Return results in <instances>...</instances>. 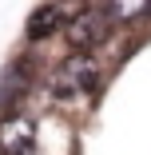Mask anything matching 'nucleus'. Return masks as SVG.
I'll use <instances>...</instances> for the list:
<instances>
[{"label": "nucleus", "instance_id": "obj_5", "mask_svg": "<svg viewBox=\"0 0 151 155\" xmlns=\"http://www.w3.org/2000/svg\"><path fill=\"white\" fill-rule=\"evenodd\" d=\"M147 16H151V12H147Z\"/></svg>", "mask_w": 151, "mask_h": 155}, {"label": "nucleus", "instance_id": "obj_1", "mask_svg": "<svg viewBox=\"0 0 151 155\" xmlns=\"http://www.w3.org/2000/svg\"><path fill=\"white\" fill-rule=\"evenodd\" d=\"M100 76H103V68H100V60L92 52H72L64 64L52 72L48 87H52V96H60V100H80V96H96Z\"/></svg>", "mask_w": 151, "mask_h": 155}, {"label": "nucleus", "instance_id": "obj_4", "mask_svg": "<svg viewBox=\"0 0 151 155\" xmlns=\"http://www.w3.org/2000/svg\"><path fill=\"white\" fill-rule=\"evenodd\" d=\"M147 12H151V0H107L103 4V16L111 24H135Z\"/></svg>", "mask_w": 151, "mask_h": 155}, {"label": "nucleus", "instance_id": "obj_2", "mask_svg": "<svg viewBox=\"0 0 151 155\" xmlns=\"http://www.w3.org/2000/svg\"><path fill=\"white\" fill-rule=\"evenodd\" d=\"M0 155H36V123L12 111L0 119Z\"/></svg>", "mask_w": 151, "mask_h": 155}, {"label": "nucleus", "instance_id": "obj_3", "mask_svg": "<svg viewBox=\"0 0 151 155\" xmlns=\"http://www.w3.org/2000/svg\"><path fill=\"white\" fill-rule=\"evenodd\" d=\"M107 16H103V8H84L68 28H64V36H68V48L72 52H87V48H96L100 40H103V32H107Z\"/></svg>", "mask_w": 151, "mask_h": 155}]
</instances>
